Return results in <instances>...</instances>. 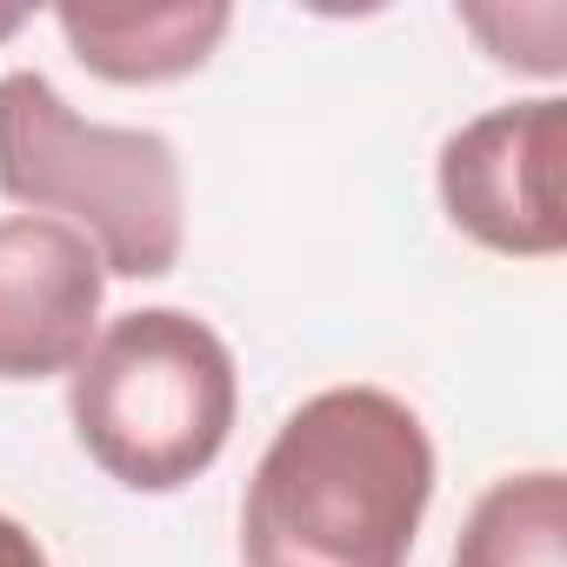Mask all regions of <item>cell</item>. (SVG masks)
<instances>
[{"instance_id":"8992f818","label":"cell","mask_w":567,"mask_h":567,"mask_svg":"<svg viewBox=\"0 0 567 567\" xmlns=\"http://www.w3.org/2000/svg\"><path fill=\"white\" fill-rule=\"evenodd\" d=\"M61 41L74 61L114 87H167L214 61L234 28L227 0H161V8H107V0H68L54 8Z\"/></svg>"},{"instance_id":"7a4b0ae2","label":"cell","mask_w":567,"mask_h":567,"mask_svg":"<svg viewBox=\"0 0 567 567\" xmlns=\"http://www.w3.org/2000/svg\"><path fill=\"white\" fill-rule=\"evenodd\" d=\"M0 194L48 214L121 280H161L187 247L181 147L161 127L87 121L48 74H0Z\"/></svg>"},{"instance_id":"6da1fadb","label":"cell","mask_w":567,"mask_h":567,"mask_svg":"<svg viewBox=\"0 0 567 567\" xmlns=\"http://www.w3.org/2000/svg\"><path fill=\"white\" fill-rule=\"evenodd\" d=\"M434 507L427 421L368 381L308 394L274 427L240 501L247 567H408Z\"/></svg>"},{"instance_id":"5b68a950","label":"cell","mask_w":567,"mask_h":567,"mask_svg":"<svg viewBox=\"0 0 567 567\" xmlns=\"http://www.w3.org/2000/svg\"><path fill=\"white\" fill-rule=\"evenodd\" d=\"M107 267L48 214H0V381H54L101 334Z\"/></svg>"},{"instance_id":"ba28073f","label":"cell","mask_w":567,"mask_h":567,"mask_svg":"<svg viewBox=\"0 0 567 567\" xmlns=\"http://www.w3.org/2000/svg\"><path fill=\"white\" fill-rule=\"evenodd\" d=\"M461 28L487 48L494 68H514L534 81H560V68H567V54H560L567 14L554 0H540V8H461Z\"/></svg>"},{"instance_id":"52a82bcc","label":"cell","mask_w":567,"mask_h":567,"mask_svg":"<svg viewBox=\"0 0 567 567\" xmlns=\"http://www.w3.org/2000/svg\"><path fill=\"white\" fill-rule=\"evenodd\" d=\"M447 567H567V474H501L467 507Z\"/></svg>"},{"instance_id":"9c48e42d","label":"cell","mask_w":567,"mask_h":567,"mask_svg":"<svg viewBox=\"0 0 567 567\" xmlns=\"http://www.w3.org/2000/svg\"><path fill=\"white\" fill-rule=\"evenodd\" d=\"M0 567H54V560H48V547H41L14 514H0Z\"/></svg>"},{"instance_id":"3957f363","label":"cell","mask_w":567,"mask_h":567,"mask_svg":"<svg viewBox=\"0 0 567 567\" xmlns=\"http://www.w3.org/2000/svg\"><path fill=\"white\" fill-rule=\"evenodd\" d=\"M234 414V348L187 308L114 315L68 374L74 441L127 494L194 487L227 454Z\"/></svg>"},{"instance_id":"277c9868","label":"cell","mask_w":567,"mask_h":567,"mask_svg":"<svg viewBox=\"0 0 567 567\" xmlns=\"http://www.w3.org/2000/svg\"><path fill=\"white\" fill-rule=\"evenodd\" d=\"M560 141H567L560 94L507 101L461 121L434 161L441 214L454 220V234H467L501 260H554L567 247Z\"/></svg>"}]
</instances>
